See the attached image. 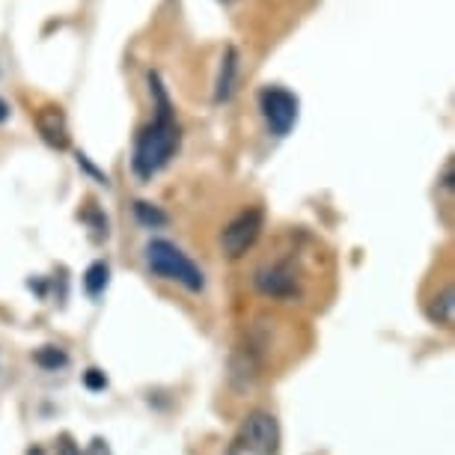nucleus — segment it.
I'll use <instances>...</instances> for the list:
<instances>
[{"instance_id":"obj_11","label":"nucleus","mask_w":455,"mask_h":455,"mask_svg":"<svg viewBox=\"0 0 455 455\" xmlns=\"http://www.w3.org/2000/svg\"><path fill=\"white\" fill-rule=\"evenodd\" d=\"M108 283H110V265L108 262H92L87 274H84V286H87V291L92 298H99L101 291L108 289Z\"/></svg>"},{"instance_id":"obj_7","label":"nucleus","mask_w":455,"mask_h":455,"mask_svg":"<svg viewBox=\"0 0 455 455\" xmlns=\"http://www.w3.org/2000/svg\"><path fill=\"white\" fill-rule=\"evenodd\" d=\"M36 128L51 149H68V123L60 108H42L36 110Z\"/></svg>"},{"instance_id":"obj_2","label":"nucleus","mask_w":455,"mask_h":455,"mask_svg":"<svg viewBox=\"0 0 455 455\" xmlns=\"http://www.w3.org/2000/svg\"><path fill=\"white\" fill-rule=\"evenodd\" d=\"M146 268L161 280L179 283V286H185L188 291L205 289V277H203L200 265L194 259H188V256L179 251L173 242H167V238H156V242L146 244Z\"/></svg>"},{"instance_id":"obj_5","label":"nucleus","mask_w":455,"mask_h":455,"mask_svg":"<svg viewBox=\"0 0 455 455\" xmlns=\"http://www.w3.org/2000/svg\"><path fill=\"white\" fill-rule=\"evenodd\" d=\"M242 443L251 455H274L280 446V426L277 419L265 411H253L247 414L242 426Z\"/></svg>"},{"instance_id":"obj_15","label":"nucleus","mask_w":455,"mask_h":455,"mask_svg":"<svg viewBox=\"0 0 455 455\" xmlns=\"http://www.w3.org/2000/svg\"><path fill=\"white\" fill-rule=\"evenodd\" d=\"M57 455H81V450L72 441H68V437H63V441H60V446H57Z\"/></svg>"},{"instance_id":"obj_9","label":"nucleus","mask_w":455,"mask_h":455,"mask_svg":"<svg viewBox=\"0 0 455 455\" xmlns=\"http://www.w3.org/2000/svg\"><path fill=\"white\" fill-rule=\"evenodd\" d=\"M428 315H432L437 324H443V328H452V322H455V289L452 286H446L441 295L435 298V304L428 307Z\"/></svg>"},{"instance_id":"obj_20","label":"nucleus","mask_w":455,"mask_h":455,"mask_svg":"<svg viewBox=\"0 0 455 455\" xmlns=\"http://www.w3.org/2000/svg\"><path fill=\"white\" fill-rule=\"evenodd\" d=\"M220 4H223V6H233V4H238V0H220Z\"/></svg>"},{"instance_id":"obj_1","label":"nucleus","mask_w":455,"mask_h":455,"mask_svg":"<svg viewBox=\"0 0 455 455\" xmlns=\"http://www.w3.org/2000/svg\"><path fill=\"white\" fill-rule=\"evenodd\" d=\"M149 92H152V105H156V119L137 134L134 156H132L134 176L143 179V182L161 173V170L173 161V156L179 152V143H182L173 101H170L167 87L158 72H149Z\"/></svg>"},{"instance_id":"obj_4","label":"nucleus","mask_w":455,"mask_h":455,"mask_svg":"<svg viewBox=\"0 0 455 455\" xmlns=\"http://www.w3.org/2000/svg\"><path fill=\"white\" fill-rule=\"evenodd\" d=\"M259 110H262V119H265V125H268V132L274 137H286L298 123L300 101L295 92H289L286 87H280V84H271V87H265L259 92Z\"/></svg>"},{"instance_id":"obj_6","label":"nucleus","mask_w":455,"mask_h":455,"mask_svg":"<svg viewBox=\"0 0 455 455\" xmlns=\"http://www.w3.org/2000/svg\"><path fill=\"white\" fill-rule=\"evenodd\" d=\"M253 286L262 291L265 298H295L298 280L289 265H265L253 274Z\"/></svg>"},{"instance_id":"obj_19","label":"nucleus","mask_w":455,"mask_h":455,"mask_svg":"<svg viewBox=\"0 0 455 455\" xmlns=\"http://www.w3.org/2000/svg\"><path fill=\"white\" fill-rule=\"evenodd\" d=\"M28 455H45V452H42V446H30Z\"/></svg>"},{"instance_id":"obj_12","label":"nucleus","mask_w":455,"mask_h":455,"mask_svg":"<svg viewBox=\"0 0 455 455\" xmlns=\"http://www.w3.org/2000/svg\"><path fill=\"white\" fill-rule=\"evenodd\" d=\"M33 363L42 366V369H51V372H57V369H63L68 363V355L63 348H54V346H42L36 355H33Z\"/></svg>"},{"instance_id":"obj_3","label":"nucleus","mask_w":455,"mask_h":455,"mask_svg":"<svg viewBox=\"0 0 455 455\" xmlns=\"http://www.w3.org/2000/svg\"><path fill=\"white\" fill-rule=\"evenodd\" d=\"M262 229H265V212L259 209V205H251V209L238 212L220 233L223 253H227L229 259H242V256L259 242Z\"/></svg>"},{"instance_id":"obj_10","label":"nucleus","mask_w":455,"mask_h":455,"mask_svg":"<svg viewBox=\"0 0 455 455\" xmlns=\"http://www.w3.org/2000/svg\"><path fill=\"white\" fill-rule=\"evenodd\" d=\"M134 218L140 227H149V229H158V227H167L170 218H167V212H161L158 205H152V203H146V200H137L134 203Z\"/></svg>"},{"instance_id":"obj_17","label":"nucleus","mask_w":455,"mask_h":455,"mask_svg":"<svg viewBox=\"0 0 455 455\" xmlns=\"http://www.w3.org/2000/svg\"><path fill=\"white\" fill-rule=\"evenodd\" d=\"M6 119H10V105H6V101L0 99V125H4Z\"/></svg>"},{"instance_id":"obj_21","label":"nucleus","mask_w":455,"mask_h":455,"mask_svg":"<svg viewBox=\"0 0 455 455\" xmlns=\"http://www.w3.org/2000/svg\"><path fill=\"white\" fill-rule=\"evenodd\" d=\"M229 455H238V450H233V452H229Z\"/></svg>"},{"instance_id":"obj_14","label":"nucleus","mask_w":455,"mask_h":455,"mask_svg":"<svg viewBox=\"0 0 455 455\" xmlns=\"http://www.w3.org/2000/svg\"><path fill=\"white\" fill-rule=\"evenodd\" d=\"M78 164H81L84 170H87V173H90V176H96V179H99V182H105V185H108V176H105V173H99V170H96V167H92V164H90V158H87V156H78Z\"/></svg>"},{"instance_id":"obj_8","label":"nucleus","mask_w":455,"mask_h":455,"mask_svg":"<svg viewBox=\"0 0 455 455\" xmlns=\"http://www.w3.org/2000/svg\"><path fill=\"white\" fill-rule=\"evenodd\" d=\"M235 78H238V51L229 45L223 51L220 57V68H218V78H214V101H229L233 99L235 90Z\"/></svg>"},{"instance_id":"obj_13","label":"nucleus","mask_w":455,"mask_h":455,"mask_svg":"<svg viewBox=\"0 0 455 455\" xmlns=\"http://www.w3.org/2000/svg\"><path fill=\"white\" fill-rule=\"evenodd\" d=\"M84 384H87V390H92V393H99V390H105L108 387V375L101 372V369H87V372H84Z\"/></svg>"},{"instance_id":"obj_18","label":"nucleus","mask_w":455,"mask_h":455,"mask_svg":"<svg viewBox=\"0 0 455 455\" xmlns=\"http://www.w3.org/2000/svg\"><path fill=\"white\" fill-rule=\"evenodd\" d=\"M443 188H452V164L446 167V176H443Z\"/></svg>"},{"instance_id":"obj_16","label":"nucleus","mask_w":455,"mask_h":455,"mask_svg":"<svg viewBox=\"0 0 455 455\" xmlns=\"http://www.w3.org/2000/svg\"><path fill=\"white\" fill-rule=\"evenodd\" d=\"M90 455H110L108 443L101 441V437H92V443H90Z\"/></svg>"}]
</instances>
